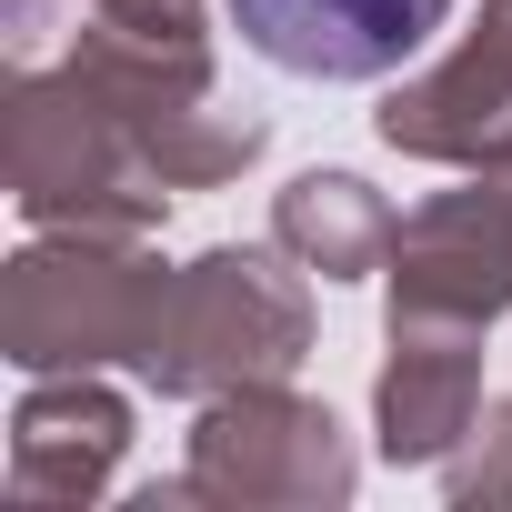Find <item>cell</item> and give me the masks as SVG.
<instances>
[{"label": "cell", "instance_id": "10", "mask_svg": "<svg viewBox=\"0 0 512 512\" xmlns=\"http://www.w3.org/2000/svg\"><path fill=\"white\" fill-rule=\"evenodd\" d=\"M392 231H402V211L362 171H302L272 201V241L292 251L312 282H372L392 262Z\"/></svg>", "mask_w": 512, "mask_h": 512}, {"label": "cell", "instance_id": "2", "mask_svg": "<svg viewBox=\"0 0 512 512\" xmlns=\"http://www.w3.org/2000/svg\"><path fill=\"white\" fill-rule=\"evenodd\" d=\"M302 352H312V272L282 241H211L201 262L171 272L141 382L171 402H211L241 382H292Z\"/></svg>", "mask_w": 512, "mask_h": 512}, {"label": "cell", "instance_id": "4", "mask_svg": "<svg viewBox=\"0 0 512 512\" xmlns=\"http://www.w3.org/2000/svg\"><path fill=\"white\" fill-rule=\"evenodd\" d=\"M352 482H362L352 432L322 402H302L292 382L211 392L191 422V462H181V492L221 502V512H332V502H352Z\"/></svg>", "mask_w": 512, "mask_h": 512}, {"label": "cell", "instance_id": "9", "mask_svg": "<svg viewBox=\"0 0 512 512\" xmlns=\"http://www.w3.org/2000/svg\"><path fill=\"white\" fill-rule=\"evenodd\" d=\"M482 332L472 322H392L382 382H372V432L382 462H452V442L482 422Z\"/></svg>", "mask_w": 512, "mask_h": 512}, {"label": "cell", "instance_id": "1", "mask_svg": "<svg viewBox=\"0 0 512 512\" xmlns=\"http://www.w3.org/2000/svg\"><path fill=\"white\" fill-rule=\"evenodd\" d=\"M0 151L11 201L31 231H151L171 211V181L131 141V121L81 81V61H11L0 91Z\"/></svg>", "mask_w": 512, "mask_h": 512}, {"label": "cell", "instance_id": "13", "mask_svg": "<svg viewBox=\"0 0 512 512\" xmlns=\"http://www.w3.org/2000/svg\"><path fill=\"white\" fill-rule=\"evenodd\" d=\"M51 41V0H11V61H41Z\"/></svg>", "mask_w": 512, "mask_h": 512}, {"label": "cell", "instance_id": "11", "mask_svg": "<svg viewBox=\"0 0 512 512\" xmlns=\"http://www.w3.org/2000/svg\"><path fill=\"white\" fill-rule=\"evenodd\" d=\"M442 492L462 502V512H492V502H512V402H482V422L452 442V462H442Z\"/></svg>", "mask_w": 512, "mask_h": 512}, {"label": "cell", "instance_id": "8", "mask_svg": "<svg viewBox=\"0 0 512 512\" xmlns=\"http://www.w3.org/2000/svg\"><path fill=\"white\" fill-rule=\"evenodd\" d=\"M131 452V402L101 372H31L11 412V492L21 502H101Z\"/></svg>", "mask_w": 512, "mask_h": 512}, {"label": "cell", "instance_id": "3", "mask_svg": "<svg viewBox=\"0 0 512 512\" xmlns=\"http://www.w3.org/2000/svg\"><path fill=\"white\" fill-rule=\"evenodd\" d=\"M141 241L151 231H41L0 272V352L21 372H141L171 302V262Z\"/></svg>", "mask_w": 512, "mask_h": 512}, {"label": "cell", "instance_id": "5", "mask_svg": "<svg viewBox=\"0 0 512 512\" xmlns=\"http://www.w3.org/2000/svg\"><path fill=\"white\" fill-rule=\"evenodd\" d=\"M382 292H392V322L492 332L512 312V171H462V191H432L422 211H402Z\"/></svg>", "mask_w": 512, "mask_h": 512}, {"label": "cell", "instance_id": "12", "mask_svg": "<svg viewBox=\"0 0 512 512\" xmlns=\"http://www.w3.org/2000/svg\"><path fill=\"white\" fill-rule=\"evenodd\" d=\"M71 11L101 21V31H141V41H211L201 0H71Z\"/></svg>", "mask_w": 512, "mask_h": 512}, {"label": "cell", "instance_id": "7", "mask_svg": "<svg viewBox=\"0 0 512 512\" xmlns=\"http://www.w3.org/2000/svg\"><path fill=\"white\" fill-rule=\"evenodd\" d=\"M231 21L292 81H392L452 21V0H231Z\"/></svg>", "mask_w": 512, "mask_h": 512}, {"label": "cell", "instance_id": "6", "mask_svg": "<svg viewBox=\"0 0 512 512\" xmlns=\"http://www.w3.org/2000/svg\"><path fill=\"white\" fill-rule=\"evenodd\" d=\"M372 121H382V141L402 161H432V171H512V0H482V21L432 71H412Z\"/></svg>", "mask_w": 512, "mask_h": 512}]
</instances>
